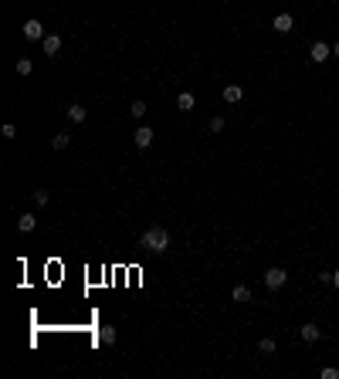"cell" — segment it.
Listing matches in <instances>:
<instances>
[{
	"instance_id": "cell-1",
	"label": "cell",
	"mask_w": 339,
	"mask_h": 379,
	"mask_svg": "<svg viewBox=\"0 0 339 379\" xmlns=\"http://www.w3.org/2000/svg\"><path fill=\"white\" fill-rule=\"evenodd\" d=\"M139 244L146 247V251H153V254H163V251L169 247V230H166V227H149Z\"/></svg>"
},
{
	"instance_id": "cell-2",
	"label": "cell",
	"mask_w": 339,
	"mask_h": 379,
	"mask_svg": "<svg viewBox=\"0 0 339 379\" xmlns=\"http://www.w3.org/2000/svg\"><path fill=\"white\" fill-rule=\"evenodd\" d=\"M285 281H288V274H285L282 268H268V271H265V285H268L271 291H278Z\"/></svg>"
},
{
	"instance_id": "cell-3",
	"label": "cell",
	"mask_w": 339,
	"mask_h": 379,
	"mask_svg": "<svg viewBox=\"0 0 339 379\" xmlns=\"http://www.w3.org/2000/svg\"><path fill=\"white\" fill-rule=\"evenodd\" d=\"M24 37H27V41H45V37H48V34H45V24L31 17V21L24 24Z\"/></svg>"
},
{
	"instance_id": "cell-4",
	"label": "cell",
	"mask_w": 339,
	"mask_h": 379,
	"mask_svg": "<svg viewBox=\"0 0 339 379\" xmlns=\"http://www.w3.org/2000/svg\"><path fill=\"white\" fill-rule=\"evenodd\" d=\"M153 129H149V125H139V129H136L133 132V139H136V146H139V149H149V146H153Z\"/></svg>"
},
{
	"instance_id": "cell-5",
	"label": "cell",
	"mask_w": 339,
	"mask_h": 379,
	"mask_svg": "<svg viewBox=\"0 0 339 379\" xmlns=\"http://www.w3.org/2000/svg\"><path fill=\"white\" fill-rule=\"evenodd\" d=\"M309 58H312L316 65H322L326 58H332V48H329V44H322V41H316V44L309 48Z\"/></svg>"
},
{
	"instance_id": "cell-6",
	"label": "cell",
	"mask_w": 339,
	"mask_h": 379,
	"mask_svg": "<svg viewBox=\"0 0 339 379\" xmlns=\"http://www.w3.org/2000/svg\"><path fill=\"white\" fill-rule=\"evenodd\" d=\"M41 48H45L48 58H58V51H61V37H58V34H48L45 41H41Z\"/></svg>"
},
{
	"instance_id": "cell-7",
	"label": "cell",
	"mask_w": 339,
	"mask_h": 379,
	"mask_svg": "<svg viewBox=\"0 0 339 379\" xmlns=\"http://www.w3.org/2000/svg\"><path fill=\"white\" fill-rule=\"evenodd\" d=\"M319 339H322L319 322H305V325H302V342H319Z\"/></svg>"
},
{
	"instance_id": "cell-8",
	"label": "cell",
	"mask_w": 339,
	"mask_h": 379,
	"mask_svg": "<svg viewBox=\"0 0 339 379\" xmlns=\"http://www.w3.org/2000/svg\"><path fill=\"white\" fill-rule=\"evenodd\" d=\"M271 27H275L278 34H288V31L295 27V24H292V14H278V17L271 21Z\"/></svg>"
},
{
	"instance_id": "cell-9",
	"label": "cell",
	"mask_w": 339,
	"mask_h": 379,
	"mask_svg": "<svg viewBox=\"0 0 339 379\" xmlns=\"http://www.w3.org/2000/svg\"><path fill=\"white\" fill-rule=\"evenodd\" d=\"M34 227H37V217H31V213H21V217H17V230H21V234H31Z\"/></svg>"
},
{
	"instance_id": "cell-10",
	"label": "cell",
	"mask_w": 339,
	"mask_h": 379,
	"mask_svg": "<svg viewBox=\"0 0 339 379\" xmlns=\"http://www.w3.org/2000/svg\"><path fill=\"white\" fill-rule=\"evenodd\" d=\"M241 99H244V88H241V85H227L224 88V102L234 105V102H241Z\"/></svg>"
},
{
	"instance_id": "cell-11",
	"label": "cell",
	"mask_w": 339,
	"mask_h": 379,
	"mask_svg": "<svg viewBox=\"0 0 339 379\" xmlns=\"http://www.w3.org/2000/svg\"><path fill=\"white\" fill-rule=\"evenodd\" d=\"M177 105H180L183 112H193V105H197V99H193L190 91H180V95H177Z\"/></svg>"
},
{
	"instance_id": "cell-12",
	"label": "cell",
	"mask_w": 339,
	"mask_h": 379,
	"mask_svg": "<svg viewBox=\"0 0 339 379\" xmlns=\"http://www.w3.org/2000/svg\"><path fill=\"white\" fill-rule=\"evenodd\" d=\"M99 339H102V342H105V346H112L115 339H119V332H115L112 325H102V328H99Z\"/></svg>"
},
{
	"instance_id": "cell-13",
	"label": "cell",
	"mask_w": 339,
	"mask_h": 379,
	"mask_svg": "<svg viewBox=\"0 0 339 379\" xmlns=\"http://www.w3.org/2000/svg\"><path fill=\"white\" fill-rule=\"evenodd\" d=\"M231 298H234V301H251V288H248V285H234Z\"/></svg>"
},
{
	"instance_id": "cell-14",
	"label": "cell",
	"mask_w": 339,
	"mask_h": 379,
	"mask_svg": "<svg viewBox=\"0 0 339 379\" xmlns=\"http://www.w3.org/2000/svg\"><path fill=\"white\" fill-rule=\"evenodd\" d=\"M65 115L71 119V122H85V109H81V105H68Z\"/></svg>"
},
{
	"instance_id": "cell-15",
	"label": "cell",
	"mask_w": 339,
	"mask_h": 379,
	"mask_svg": "<svg viewBox=\"0 0 339 379\" xmlns=\"http://www.w3.org/2000/svg\"><path fill=\"white\" fill-rule=\"evenodd\" d=\"M146 102H133V105H129V115H133V119H143V115H146Z\"/></svg>"
},
{
	"instance_id": "cell-16",
	"label": "cell",
	"mask_w": 339,
	"mask_h": 379,
	"mask_svg": "<svg viewBox=\"0 0 339 379\" xmlns=\"http://www.w3.org/2000/svg\"><path fill=\"white\" fill-rule=\"evenodd\" d=\"M31 71H34L31 58H21V61H17V75H21V78H24V75H31Z\"/></svg>"
},
{
	"instance_id": "cell-17",
	"label": "cell",
	"mask_w": 339,
	"mask_h": 379,
	"mask_svg": "<svg viewBox=\"0 0 339 379\" xmlns=\"http://www.w3.org/2000/svg\"><path fill=\"white\" fill-rule=\"evenodd\" d=\"M224 129V115H214L210 122H207V132H221Z\"/></svg>"
},
{
	"instance_id": "cell-18",
	"label": "cell",
	"mask_w": 339,
	"mask_h": 379,
	"mask_svg": "<svg viewBox=\"0 0 339 379\" xmlns=\"http://www.w3.org/2000/svg\"><path fill=\"white\" fill-rule=\"evenodd\" d=\"M258 349L265 352V356H271V352H275L278 346H275V339H261V342H258Z\"/></svg>"
},
{
	"instance_id": "cell-19",
	"label": "cell",
	"mask_w": 339,
	"mask_h": 379,
	"mask_svg": "<svg viewBox=\"0 0 339 379\" xmlns=\"http://www.w3.org/2000/svg\"><path fill=\"white\" fill-rule=\"evenodd\" d=\"M68 143H71V139H68V132H58L55 139H51V146H55V149H65Z\"/></svg>"
},
{
	"instance_id": "cell-20",
	"label": "cell",
	"mask_w": 339,
	"mask_h": 379,
	"mask_svg": "<svg viewBox=\"0 0 339 379\" xmlns=\"http://www.w3.org/2000/svg\"><path fill=\"white\" fill-rule=\"evenodd\" d=\"M34 203H37V207H48V190H34Z\"/></svg>"
},
{
	"instance_id": "cell-21",
	"label": "cell",
	"mask_w": 339,
	"mask_h": 379,
	"mask_svg": "<svg viewBox=\"0 0 339 379\" xmlns=\"http://www.w3.org/2000/svg\"><path fill=\"white\" fill-rule=\"evenodd\" d=\"M322 379H339V369H336V366H329V369H322Z\"/></svg>"
},
{
	"instance_id": "cell-22",
	"label": "cell",
	"mask_w": 339,
	"mask_h": 379,
	"mask_svg": "<svg viewBox=\"0 0 339 379\" xmlns=\"http://www.w3.org/2000/svg\"><path fill=\"white\" fill-rule=\"evenodd\" d=\"M0 132H4V139H14V135H17V129H14V125L7 122V125H4V129H0Z\"/></svg>"
},
{
	"instance_id": "cell-23",
	"label": "cell",
	"mask_w": 339,
	"mask_h": 379,
	"mask_svg": "<svg viewBox=\"0 0 339 379\" xmlns=\"http://www.w3.org/2000/svg\"><path fill=\"white\" fill-rule=\"evenodd\" d=\"M319 281H322V285H332V271H319Z\"/></svg>"
},
{
	"instance_id": "cell-24",
	"label": "cell",
	"mask_w": 339,
	"mask_h": 379,
	"mask_svg": "<svg viewBox=\"0 0 339 379\" xmlns=\"http://www.w3.org/2000/svg\"><path fill=\"white\" fill-rule=\"evenodd\" d=\"M332 285H336V288H339V268L332 271Z\"/></svg>"
},
{
	"instance_id": "cell-25",
	"label": "cell",
	"mask_w": 339,
	"mask_h": 379,
	"mask_svg": "<svg viewBox=\"0 0 339 379\" xmlns=\"http://www.w3.org/2000/svg\"><path fill=\"white\" fill-rule=\"evenodd\" d=\"M332 55H336V58H339V44H336V48H332Z\"/></svg>"
}]
</instances>
